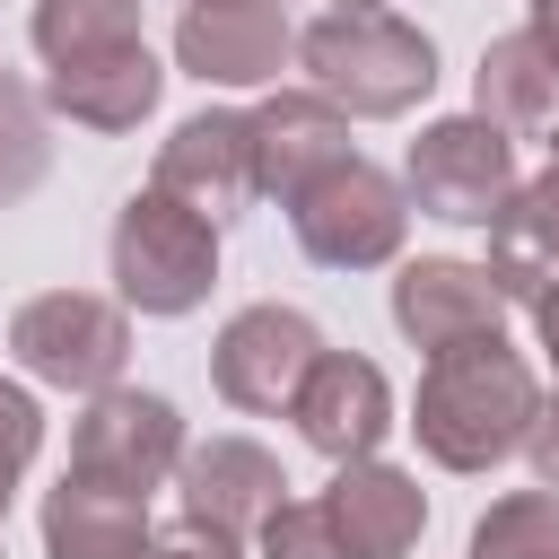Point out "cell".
<instances>
[{
    "mask_svg": "<svg viewBox=\"0 0 559 559\" xmlns=\"http://www.w3.org/2000/svg\"><path fill=\"white\" fill-rule=\"evenodd\" d=\"M533 411H542V384L524 349H507V332H480V341L428 349L411 393V437L437 472H498L507 454H524Z\"/></svg>",
    "mask_w": 559,
    "mask_h": 559,
    "instance_id": "1",
    "label": "cell"
},
{
    "mask_svg": "<svg viewBox=\"0 0 559 559\" xmlns=\"http://www.w3.org/2000/svg\"><path fill=\"white\" fill-rule=\"evenodd\" d=\"M297 61H306L314 96H332L341 114H367V122H393L437 87V44L393 9H323L314 26H297Z\"/></svg>",
    "mask_w": 559,
    "mask_h": 559,
    "instance_id": "2",
    "label": "cell"
},
{
    "mask_svg": "<svg viewBox=\"0 0 559 559\" xmlns=\"http://www.w3.org/2000/svg\"><path fill=\"white\" fill-rule=\"evenodd\" d=\"M280 210H288L297 253L323 262V271H376V262L402 253V227H411V192L384 166H367L358 148L332 157L314 183H297Z\"/></svg>",
    "mask_w": 559,
    "mask_h": 559,
    "instance_id": "3",
    "label": "cell"
},
{
    "mask_svg": "<svg viewBox=\"0 0 559 559\" xmlns=\"http://www.w3.org/2000/svg\"><path fill=\"white\" fill-rule=\"evenodd\" d=\"M114 288L140 314H192L218 288V227L175 192H131L114 210Z\"/></svg>",
    "mask_w": 559,
    "mask_h": 559,
    "instance_id": "4",
    "label": "cell"
},
{
    "mask_svg": "<svg viewBox=\"0 0 559 559\" xmlns=\"http://www.w3.org/2000/svg\"><path fill=\"white\" fill-rule=\"evenodd\" d=\"M9 349L52 393H105V384H122L131 323H122V306H105L87 288H44L9 314Z\"/></svg>",
    "mask_w": 559,
    "mask_h": 559,
    "instance_id": "5",
    "label": "cell"
},
{
    "mask_svg": "<svg viewBox=\"0 0 559 559\" xmlns=\"http://www.w3.org/2000/svg\"><path fill=\"white\" fill-rule=\"evenodd\" d=\"M402 192L445 227H489V210L515 192V140L498 122H480V114H445V122H428L411 140Z\"/></svg>",
    "mask_w": 559,
    "mask_h": 559,
    "instance_id": "6",
    "label": "cell"
},
{
    "mask_svg": "<svg viewBox=\"0 0 559 559\" xmlns=\"http://www.w3.org/2000/svg\"><path fill=\"white\" fill-rule=\"evenodd\" d=\"M183 411L166 402V393H148V384H105V393H87V411L70 419V472H87V480H114V489H157V480H175V463H183Z\"/></svg>",
    "mask_w": 559,
    "mask_h": 559,
    "instance_id": "7",
    "label": "cell"
},
{
    "mask_svg": "<svg viewBox=\"0 0 559 559\" xmlns=\"http://www.w3.org/2000/svg\"><path fill=\"white\" fill-rule=\"evenodd\" d=\"M314 358H323V332H314L297 306H245V314H227L218 341H210V384H218L227 411L271 419V411L297 402V384H306Z\"/></svg>",
    "mask_w": 559,
    "mask_h": 559,
    "instance_id": "8",
    "label": "cell"
},
{
    "mask_svg": "<svg viewBox=\"0 0 559 559\" xmlns=\"http://www.w3.org/2000/svg\"><path fill=\"white\" fill-rule=\"evenodd\" d=\"M297 52V26L271 0H192L175 26V70L201 87H271Z\"/></svg>",
    "mask_w": 559,
    "mask_h": 559,
    "instance_id": "9",
    "label": "cell"
},
{
    "mask_svg": "<svg viewBox=\"0 0 559 559\" xmlns=\"http://www.w3.org/2000/svg\"><path fill=\"white\" fill-rule=\"evenodd\" d=\"M157 192H175L183 210H201L210 227H227L245 201H253V122L236 105H210L192 122H175L157 140Z\"/></svg>",
    "mask_w": 559,
    "mask_h": 559,
    "instance_id": "10",
    "label": "cell"
},
{
    "mask_svg": "<svg viewBox=\"0 0 559 559\" xmlns=\"http://www.w3.org/2000/svg\"><path fill=\"white\" fill-rule=\"evenodd\" d=\"M288 419H297V437H306L323 463H358V454H376L384 428H393V384H384L376 358H358V349H323V358L306 367Z\"/></svg>",
    "mask_w": 559,
    "mask_h": 559,
    "instance_id": "11",
    "label": "cell"
},
{
    "mask_svg": "<svg viewBox=\"0 0 559 559\" xmlns=\"http://www.w3.org/2000/svg\"><path fill=\"white\" fill-rule=\"evenodd\" d=\"M175 498H183V524H210V533L245 542V533H262V515L288 498V472H280V454L253 445V437H201V445H183V463H175Z\"/></svg>",
    "mask_w": 559,
    "mask_h": 559,
    "instance_id": "12",
    "label": "cell"
},
{
    "mask_svg": "<svg viewBox=\"0 0 559 559\" xmlns=\"http://www.w3.org/2000/svg\"><path fill=\"white\" fill-rule=\"evenodd\" d=\"M314 507H323V524H332L341 559H411V550H419V533H428V489H419L411 472L376 463V454L341 463V472H332V489H323Z\"/></svg>",
    "mask_w": 559,
    "mask_h": 559,
    "instance_id": "13",
    "label": "cell"
},
{
    "mask_svg": "<svg viewBox=\"0 0 559 559\" xmlns=\"http://www.w3.org/2000/svg\"><path fill=\"white\" fill-rule=\"evenodd\" d=\"M393 332L411 349H454V341H480V332H507V297L480 262H454V253H419L402 262L393 280Z\"/></svg>",
    "mask_w": 559,
    "mask_h": 559,
    "instance_id": "14",
    "label": "cell"
},
{
    "mask_svg": "<svg viewBox=\"0 0 559 559\" xmlns=\"http://www.w3.org/2000/svg\"><path fill=\"white\" fill-rule=\"evenodd\" d=\"M245 122H253V192H271V201H288V192L314 183L332 157H349V114H341L332 96H314V87L262 96Z\"/></svg>",
    "mask_w": 559,
    "mask_h": 559,
    "instance_id": "15",
    "label": "cell"
},
{
    "mask_svg": "<svg viewBox=\"0 0 559 559\" xmlns=\"http://www.w3.org/2000/svg\"><path fill=\"white\" fill-rule=\"evenodd\" d=\"M157 87H166V70H157L148 35H140V44H105V52H79V61H52V70H44L52 114H70L79 131H140V122L157 114Z\"/></svg>",
    "mask_w": 559,
    "mask_h": 559,
    "instance_id": "16",
    "label": "cell"
},
{
    "mask_svg": "<svg viewBox=\"0 0 559 559\" xmlns=\"http://www.w3.org/2000/svg\"><path fill=\"white\" fill-rule=\"evenodd\" d=\"M157 533H148V498L140 489H114V480H87V472H61L44 489V559H140Z\"/></svg>",
    "mask_w": 559,
    "mask_h": 559,
    "instance_id": "17",
    "label": "cell"
},
{
    "mask_svg": "<svg viewBox=\"0 0 559 559\" xmlns=\"http://www.w3.org/2000/svg\"><path fill=\"white\" fill-rule=\"evenodd\" d=\"M480 271L498 280L507 306H533V297L559 280V166L533 175V183H515V192L489 210V262H480Z\"/></svg>",
    "mask_w": 559,
    "mask_h": 559,
    "instance_id": "18",
    "label": "cell"
},
{
    "mask_svg": "<svg viewBox=\"0 0 559 559\" xmlns=\"http://www.w3.org/2000/svg\"><path fill=\"white\" fill-rule=\"evenodd\" d=\"M472 114L498 122L507 140H542L559 122V70L550 52L515 26V35H489L480 44V70H472Z\"/></svg>",
    "mask_w": 559,
    "mask_h": 559,
    "instance_id": "19",
    "label": "cell"
},
{
    "mask_svg": "<svg viewBox=\"0 0 559 559\" xmlns=\"http://www.w3.org/2000/svg\"><path fill=\"white\" fill-rule=\"evenodd\" d=\"M26 35H35L44 70L79 61V52H105V44H140V0H35Z\"/></svg>",
    "mask_w": 559,
    "mask_h": 559,
    "instance_id": "20",
    "label": "cell"
},
{
    "mask_svg": "<svg viewBox=\"0 0 559 559\" xmlns=\"http://www.w3.org/2000/svg\"><path fill=\"white\" fill-rule=\"evenodd\" d=\"M463 559H559V489H507L472 524Z\"/></svg>",
    "mask_w": 559,
    "mask_h": 559,
    "instance_id": "21",
    "label": "cell"
},
{
    "mask_svg": "<svg viewBox=\"0 0 559 559\" xmlns=\"http://www.w3.org/2000/svg\"><path fill=\"white\" fill-rule=\"evenodd\" d=\"M44 114H35V96L17 87V79H0V201H17V192H35L44 183Z\"/></svg>",
    "mask_w": 559,
    "mask_h": 559,
    "instance_id": "22",
    "label": "cell"
},
{
    "mask_svg": "<svg viewBox=\"0 0 559 559\" xmlns=\"http://www.w3.org/2000/svg\"><path fill=\"white\" fill-rule=\"evenodd\" d=\"M35 445H44V411H35L26 384L0 376V515H9V498H17V480H26V463H35Z\"/></svg>",
    "mask_w": 559,
    "mask_h": 559,
    "instance_id": "23",
    "label": "cell"
},
{
    "mask_svg": "<svg viewBox=\"0 0 559 559\" xmlns=\"http://www.w3.org/2000/svg\"><path fill=\"white\" fill-rule=\"evenodd\" d=\"M262 559H341V542H332V524H323L314 498H280L262 515Z\"/></svg>",
    "mask_w": 559,
    "mask_h": 559,
    "instance_id": "24",
    "label": "cell"
},
{
    "mask_svg": "<svg viewBox=\"0 0 559 559\" xmlns=\"http://www.w3.org/2000/svg\"><path fill=\"white\" fill-rule=\"evenodd\" d=\"M148 559H245L227 533H210V524H175L166 542H148Z\"/></svg>",
    "mask_w": 559,
    "mask_h": 559,
    "instance_id": "25",
    "label": "cell"
},
{
    "mask_svg": "<svg viewBox=\"0 0 559 559\" xmlns=\"http://www.w3.org/2000/svg\"><path fill=\"white\" fill-rule=\"evenodd\" d=\"M524 454H533V480H542V489H559V393L533 411V428H524Z\"/></svg>",
    "mask_w": 559,
    "mask_h": 559,
    "instance_id": "26",
    "label": "cell"
},
{
    "mask_svg": "<svg viewBox=\"0 0 559 559\" xmlns=\"http://www.w3.org/2000/svg\"><path fill=\"white\" fill-rule=\"evenodd\" d=\"M533 332H542V358H550V376H559V280L533 297Z\"/></svg>",
    "mask_w": 559,
    "mask_h": 559,
    "instance_id": "27",
    "label": "cell"
},
{
    "mask_svg": "<svg viewBox=\"0 0 559 559\" xmlns=\"http://www.w3.org/2000/svg\"><path fill=\"white\" fill-rule=\"evenodd\" d=\"M542 52H550V70H559V0H533V26H524Z\"/></svg>",
    "mask_w": 559,
    "mask_h": 559,
    "instance_id": "28",
    "label": "cell"
},
{
    "mask_svg": "<svg viewBox=\"0 0 559 559\" xmlns=\"http://www.w3.org/2000/svg\"><path fill=\"white\" fill-rule=\"evenodd\" d=\"M542 140H550V166H559V122H550V131H542Z\"/></svg>",
    "mask_w": 559,
    "mask_h": 559,
    "instance_id": "29",
    "label": "cell"
},
{
    "mask_svg": "<svg viewBox=\"0 0 559 559\" xmlns=\"http://www.w3.org/2000/svg\"><path fill=\"white\" fill-rule=\"evenodd\" d=\"M332 9H384V0H332Z\"/></svg>",
    "mask_w": 559,
    "mask_h": 559,
    "instance_id": "30",
    "label": "cell"
},
{
    "mask_svg": "<svg viewBox=\"0 0 559 559\" xmlns=\"http://www.w3.org/2000/svg\"><path fill=\"white\" fill-rule=\"evenodd\" d=\"M140 559H148V550H140Z\"/></svg>",
    "mask_w": 559,
    "mask_h": 559,
    "instance_id": "31",
    "label": "cell"
}]
</instances>
